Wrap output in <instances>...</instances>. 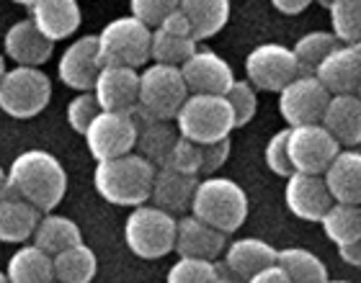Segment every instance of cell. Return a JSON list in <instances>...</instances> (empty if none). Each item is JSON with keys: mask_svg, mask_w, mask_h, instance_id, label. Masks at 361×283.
Wrapping results in <instances>:
<instances>
[{"mask_svg": "<svg viewBox=\"0 0 361 283\" xmlns=\"http://www.w3.org/2000/svg\"><path fill=\"white\" fill-rule=\"evenodd\" d=\"M6 196L31 203L39 214L54 211L68 194V170L47 149H26L6 170Z\"/></svg>", "mask_w": 361, "mask_h": 283, "instance_id": "obj_1", "label": "cell"}, {"mask_svg": "<svg viewBox=\"0 0 361 283\" xmlns=\"http://www.w3.org/2000/svg\"><path fill=\"white\" fill-rule=\"evenodd\" d=\"M248 209V194L243 191L238 180L225 178V175H207V178L196 180L194 196L188 203L191 216L209 224L212 229L222 232L227 237L245 224Z\"/></svg>", "mask_w": 361, "mask_h": 283, "instance_id": "obj_2", "label": "cell"}, {"mask_svg": "<svg viewBox=\"0 0 361 283\" xmlns=\"http://www.w3.org/2000/svg\"><path fill=\"white\" fill-rule=\"evenodd\" d=\"M152 178H155V165L147 163L137 152H129V155L96 163L93 188L106 203L135 209L150 201Z\"/></svg>", "mask_w": 361, "mask_h": 283, "instance_id": "obj_3", "label": "cell"}, {"mask_svg": "<svg viewBox=\"0 0 361 283\" xmlns=\"http://www.w3.org/2000/svg\"><path fill=\"white\" fill-rule=\"evenodd\" d=\"M173 127L178 137L194 142V144H212L230 137L235 129L233 111L227 106L225 96H199L188 93L183 106L178 108L173 119Z\"/></svg>", "mask_w": 361, "mask_h": 283, "instance_id": "obj_4", "label": "cell"}, {"mask_svg": "<svg viewBox=\"0 0 361 283\" xmlns=\"http://www.w3.org/2000/svg\"><path fill=\"white\" fill-rule=\"evenodd\" d=\"M150 34L142 21L135 15H119L96 34L98 60L101 65H119V68H142L150 60Z\"/></svg>", "mask_w": 361, "mask_h": 283, "instance_id": "obj_5", "label": "cell"}, {"mask_svg": "<svg viewBox=\"0 0 361 283\" xmlns=\"http://www.w3.org/2000/svg\"><path fill=\"white\" fill-rule=\"evenodd\" d=\"M124 239L137 258L160 260L168 253H173L176 216L152 206V203L135 206L124 224Z\"/></svg>", "mask_w": 361, "mask_h": 283, "instance_id": "obj_6", "label": "cell"}, {"mask_svg": "<svg viewBox=\"0 0 361 283\" xmlns=\"http://www.w3.org/2000/svg\"><path fill=\"white\" fill-rule=\"evenodd\" d=\"M52 80L39 68L6 70L0 80V111L11 119H34L49 106Z\"/></svg>", "mask_w": 361, "mask_h": 283, "instance_id": "obj_7", "label": "cell"}, {"mask_svg": "<svg viewBox=\"0 0 361 283\" xmlns=\"http://www.w3.org/2000/svg\"><path fill=\"white\" fill-rule=\"evenodd\" d=\"M188 98V88L180 70L173 65H158L152 62L140 73V98L137 111L160 121H173L183 101Z\"/></svg>", "mask_w": 361, "mask_h": 283, "instance_id": "obj_8", "label": "cell"}, {"mask_svg": "<svg viewBox=\"0 0 361 283\" xmlns=\"http://www.w3.org/2000/svg\"><path fill=\"white\" fill-rule=\"evenodd\" d=\"M341 152V144L323 129V124H305L289 127L286 137V155L292 172L305 175H323L331 160Z\"/></svg>", "mask_w": 361, "mask_h": 283, "instance_id": "obj_9", "label": "cell"}, {"mask_svg": "<svg viewBox=\"0 0 361 283\" xmlns=\"http://www.w3.org/2000/svg\"><path fill=\"white\" fill-rule=\"evenodd\" d=\"M85 147L93 155L96 163L101 160H114V157L135 152L137 142V124L132 113H114L98 111L96 119L90 121L83 132Z\"/></svg>", "mask_w": 361, "mask_h": 283, "instance_id": "obj_10", "label": "cell"}, {"mask_svg": "<svg viewBox=\"0 0 361 283\" xmlns=\"http://www.w3.org/2000/svg\"><path fill=\"white\" fill-rule=\"evenodd\" d=\"M297 75H300V70H297V62L292 57V49L276 44V42L258 44L245 57V80L256 90L279 93Z\"/></svg>", "mask_w": 361, "mask_h": 283, "instance_id": "obj_11", "label": "cell"}, {"mask_svg": "<svg viewBox=\"0 0 361 283\" xmlns=\"http://www.w3.org/2000/svg\"><path fill=\"white\" fill-rule=\"evenodd\" d=\"M328 101L331 93L312 75H297L292 82H286L279 90V113L286 121V127L320 124Z\"/></svg>", "mask_w": 361, "mask_h": 283, "instance_id": "obj_12", "label": "cell"}, {"mask_svg": "<svg viewBox=\"0 0 361 283\" xmlns=\"http://www.w3.org/2000/svg\"><path fill=\"white\" fill-rule=\"evenodd\" d=\"M178 70L188 93H199V96H225L230 85L238 80L230 62L222 60L212 49H196Z\"/></svg>", "mask_w": 361, "mask_h": 283, "instance_id": "obj_13", "label": "cell"}, {"mask_svg": "<svg viewBox=\"0 0 361 283\" xmlns=\"http://www.w3.org/2000/svg\"><path fill=\"white\" fill-rule=\"evenodd\" d=\"M93 98L101 111L135 113L140 98V73L119 65H104L93 82Z\"/></svg>", "mask_w": 361, "mask_h": 283, "instance_id": "obj_14", "label": "cell"}, {"mask_svg": "<svg viewBox=\"0 0 361 283\" xmlns=\"http://www.w3.org/2000/svg\"><path fill=\"white\" fill-rule=\"evenodd\" d=\"M331 96H359L361 85V46L338 44L312 73Z\"/></svg>", "mask_w": 361, "mask_h": 283, "instance_id": "obj_15", "label": "cell"}, {"mask_svg": "<svg viewBox=\"0 0 361 283\" xmlns=\"http://www.w3.org/2000/svg\"><path fill=\"white\" fill-rule=\"evenodd\" d=\"M101 68L104 65L98 60L96 34H88V37H78L75 42H70L68 49L62 52L60 62H57V77L62 85L85 93V90H93V82H96Z\"/></svg>", "mask_w": 361, "mask_h": 283, "instance_id": "obj_16", "label": "cell"}, {"mask_svg": "<svg viewBox=\"0 0 361 283\" xmlns=\"http://www.w3.org/2000/svg\"><path fill=\"white\" fill-rule=\"evenodd\" d=\"M227 247V234L212 229L209 224L199 222L196 216L183 214L176 219L173 253L178 258H194V260H219Z\"/></svg>", "mask_w": 361, "mask_h": 283, "instance_id": "obj_17", "label": "cell"}, {"mask_svg": "<svg viewBox=\"0 0 361 283\" xmlns=\"http://www.w3.org/2000/svg\"><path fill=\"white\" fill-rule=\"evenodd\" d=\"M284 203L302 222H320L333 206V199L323 183V175L292 172L284 186Z\"/></svg>", "mask_w": 361, "mask_h": 283, "instance_id": "obj_18", "label": "cell"}, {"mask_svg": "<svg viewBox=\"0 0 361 283\" xmlns=\"http://www.w3.org/2000/svg\"><path fill=\"white\" fill-rule=\"evenodd\" d=\"M274 263H276V247L269 245L266 239L240 237L227 242L219 265L225 268V273L230 278L245 283L250 276L261 273V270L274 265Z\"/></svg>", "mask_w": 361, "mask_h": 283, "instance_id": "obj_19", "label": "cell"}, {"mask_svg": "<svg viewBox=\"0 0 361 283\" xmlns=\"http://www.w3.org/2000/svg\"><path fill=\"white\" fill-rule=\"evenodd\" d=\"M29 21L54 44L75 34L83 21V11L78 0H34L29 6Z\"/></svg>", "mask_w": 361, "mask_h": 283, "instance_id": "obj_20", "label": "cell"}, {"mask_svg": "<svg viewBox=\"0 0 361 283\" xmlns=\"http://www.w3.org/2000/svg\"><path fill=\"white\" fill-rule=\"evenodd\" d=\"M3 52L18 68H42L54 52V44L37 31V26L23 18L16 21L3 37Z\"/></svg>", "mask_w": 361, "mask_h": 283, "instance_id": "obj_21", "label": "cell"}, {"mask_svg": "<svg viewBox=\"0 0 361 283\" xmlns=\"http://www.w3.org/2000/svg\"><path fill=\"white\" fill-rule=\"evenodd\" d=\"M323 183L333 203H361V155L359 149H341L323 172Z\"/></svg>", "mask_w": 361, "mask_h": 283, "instance_id": "obj_22", "label": "cell"}, {"mask_svg": "<svg viewBox=\"0 0 361 283\" xmlns=\"http://www.w3.org/2000/svg\"><path fill=\"white\" fill-rule=\"evenodd\" d=\"M323 129L338 142L341 149H356L361 142V101L359 96H331L320 119Z\"/></svg>", "mask_w": 361, "mask_h": 283, "instance_id": "obj_23", "label": "cell"}, {"mask_svg": "<svg viewBox=\"0 0 361 283\" xmlns=\"http://www.w3.org/2000/svg\"><path fill=\"white\" fill-rule=\"evenodd\" d=\"M196 175H183V172L168 170V168H155V178L150 188L152 206L168 211V214H183L191 203L196 188Z\"/></svg>", "mask_w": 361, "mask_h": 283, "instance_id": "obj_24", "label": "cell"}, {"mask_svg": "<svg viewBox=\"0 0 361 283\" xmlns=\"http://www.w3.org/2000/svg\"><path fill=\"white\" fill-rule=\"evenodd\" d=\"M132 119L137 124V142H135V149H140L137 155L145 157L147 163H152L155 168L166 163L168 152L173 147V142L178 139V132L171 121H160V119H150V116H145L142 111L132 113Z\"/></svg>", "mask_w": 361, "mask_h": 283, "instance_id": "obj_25", "label": "cell"}, {"mask_svg": "<svg viewBox=\"0 0 361 283\" xmlns=\"http://www.w3.org/2000/svg\"><path fill=\"white\" fill-rule=\"evenodd\" d=\"M178 11L191 26L196 44L217 37L230 21V0H178Z\"/></svg>", "mask_w": 361, "mask_h": 283, "instance_id": "obj_26", "label": "cell"}, {"mask_svg": "<svg viewBox=\"0 0 361 283\" xmlns=\"http://www.w3.org/2000/svg\"><path fill=\"white\" fill-rule=\"evenodd\" d=\"M80 242H83V232H80L78 222H73L65 214H54V211H47V214L39 216L37 229L31 234V245H37L49 258H54L57 253L73 245H80Z\"/></svg>", "mask_w": 361, "mask_h": 283, "instance_id": "obj_27", "label": "cell"}, {"mask_svg": "<svg viewBox=\"0 0 361 283\" xmlns=\"http://www.w3.org/2000/svg\"><path fill=\"white\" fill-rule=\"evenodd\" d=\"M39 211L16 196L0 194V242L23 245L29 242L39 224Z\"/></svg>", "mask_w": 361, "mask_h": 283, "instance_id": "obj_28", "label": "cell"}, {"mask_svg": "<svg viewBox=\"0 0 361 283\" xmlns=\"http://www.w3.org/2000/svg\"><path fill=\"white\" fill-rule=\"evenodd\" d=\"M8 283H54L52 258L37 245H21L6 265Z\"/></svg>", "mask_w": 361, "mask_h": 283, "instance_id": "obj_29", "label": "cell"}, {"mask_svg": "<svg viewBox=\"0 0 361 283\" xmlns=\"http://www.w3.org/2000/svg\"><path fill=\"white\" fill-rule=\"evenodd\" d=\"M54 283H90L98 273V258L85 242L62 250L52 258Z\"/></svg>", "mask_w": 361, "mask_h": 283, "instance_id": "obj_30", "label": "cell"}, {"mask_svg": "<svg viewBox=\"0 0 361 283\" xmlns=\"http://www.w3.org/2000/svg\"><path fill=\"white\" fill-rule=\"evenodd\" d=\"M276 265L292 283H325L328 268L312 250L305 247H284L276 250Z\"/></svg>", "mask_w": 361, "mask_h": 283, "instance_id": "obj_31", "label": "cell"}, {"mask_svg": "<svg viewBox=\"0 0 361 283\" xmlns=\"http://www.w3.org/2000/svg\"><path fill=\"white\" fill-rule=\"evenodd\" d=\"M199 49L194 37L178 34V31H168L163 26H155L150 34V60L158 65H173L180 68L191 54Z\"/></svg>", "mask_w": 361, "mask_h": 283, "instance_id": "obj_32", "label": "cell"}, {"mask_svg": "<svg viewBox=\"0 0 361 283\" xmlns=\"http://www.w3.org/2000/svg\"><path fill=\"white\" fill-rule=\"evenodd\" d=\"M320 224H323L325 237L331 239L336 247L361 239V209L359 206H351V203H333L331 209L323 214Z\"/></svg>", "mask_w": 361, "mask_h": 283, "instance_id": "obj_33", "label": "cell"}, {"mask_svg": "<svg viewBox=\"0 0 361 283\" xmlns=\"http://www.w3.org/2000/svg\"><path fill=\"white\" fill-rule=\"evenodd\" d=\"M336 46H338V42H336V37H333L331 31H310V34L297 39V44L289 46V49H292V57H294V62H297L300 75H312L317 65H320Z\"/></svg>", "mask_w": 361, "mask_h": 283, "instance_id": "obj_34", "label": "cell"}, {"mask_svg": "<svg viewBox=\"0 0 361 283\" xmlns=\"http://www.w3.org/2000/svg\"><path fill=\"white\" fill-rule=\"evenodd\" d=\"M331 34L338 44H359L361 39V0H328Z\"/></svg>", "mask_w": 361, "mask_h": 283, "instance_id": "obj_35", "label": "cell"}, {"mask_svg": "<svg viewBox=\"0 0 361 283\" xmlns=\"http://www.w3.org/2000/svg\"><path fill=\"white\" fill-rule=\"evenodd\" d=\"M230 276L217 260H194V258H178L171 265L166 283H225ZM235 281V278H233Z\"/></svg>", "mask_w": 361, "mask_h": 283, "instance_id": "obj_36", "label": "cell"}, {"mask_svg": "<svg viewBox=\"0 0 361 283\" xmlns=\"http://www.w3.org/2000/svg\"><path fill=\"white\" fill-rule=\"evenodd\" d=\"M225 101L230 106V111H233L235 129H240L253 121V116L258 111V90L248 80H235L230 85V90L225 93Z\"/></svg>", "mask_w": 361, "mask_h": 283, "instance_id": "obj_37", "label": "cell"}, {"mask_svg": "<svg viewBox=\"0 0 361 283\" xmlns=\"http://www.w3.org/2000/svg\"><path fill=\"white\" fill-rule=\"evenodd\" d=\"M160 168H168V170H176V172H183V175H196L199 178V168H202V147L194 144V142L178 139L173 142V147L168 152L166 163L160 165Z\"/></svg>", "mask_w": 361, "mask_h": 283, "instance_id": "obj_38", "label": "cell"}, {"mask_svg": "<svg viewBox=\"0 0 361 283\" xmlns=\"http://www.w3.org/2000/svg\"><path fill=\"white\" fill-rule=\"evenodd\" d=\"M173 11H178V0H129V15L142 21L147 29L160 26Z\"/></svg>", "mask_w": 361, "mask_h": 283, "instance_id": "obj_39", "label": "cell"}, {"mask_svg": "<svg viewBox=\"0 0 361 283\" xmlns=\"http://www.w3.org/2000/svg\"><path fill=\"white\" fill-rule=\"evenodd\" d=\"M101 111L96 103V98H93V93L90 90H85V93H78L73 101L68 103V124L73 132H78V134H83L85 129H88V124L93 119H96V113Z\"/></svg>", "mask_w": 361, "mask_h": 283, "instance_id": "obj_40", "label": "cell"}, {"mask_svg": "<svg viewBox=\"0 0 361 283\" xmlns=\"http://www.w3.org/2000/svg\"><path fill=\"white\" fill-rule=\"evenodd\" d=\"M286 137H289V127L279 129L276 134L271 137L266 144L264 160L269 165V170L279 178H289L292 175V165H289V155H286Z\"/></svg>", "mask_w": 361, "mask_h": 283, "instance_id": "obj_41", "label": "cell"}, {"mask_svg": "<svg viewBox=\"0 0 361 283\" xmlns=\"http://www.w3.org/2000/svg\"><path fill=\"white\" fill-rule=\"evenodd\" d=\"M230 149H233V142L230 137L219 142H212V144H202V168H199V175H217V170L227 163L230 157Z\"/></svg>", "mask_w": 361, "mask_h": 283, "instance_id": "obj_42", "label": "cell"}, {"mask_svg": "<svg viewBox=\"0 0 361 283\" xmlns=\"http://www.w3.org/2000/svg\"><path fill=\"white\" fill-rule=\"evenodd\" d=\"M245 283H292V281H289L284 270H281V268L276 265V263H274V265L264 268L261 273H256V276H250Z\"/></svg>", "mask_w": 361, "mask_h": 283, "instance_id": "obj_43", "label": "cell"}, {"mask_svg": "<svg viewBox=\"0 0 361 283\" xmlns=\"http://www.w3.org/2000/svg\"><path fill=\"white\" fill-rule=\"evenodd\" d=\"M338 258L351 268H359L361 265V239L356 242H346V245H338Z\"/></svg>", "mask_w": 361, "mask_h": 283, "instance_id": "obj_44", "label": "cell"}, {"mask_svg": "<svg viewBox=\"0 0 361 283\" xmlns=\"http://www.w3.org/2000/svg\"><path fill=\"white\" fill-rule=\"evenodd\" d=\"M312 0H271V6L276 8L279 13L284 15H297L302 11H307Z\"/></svg>", "mask_w": 361, "mask_h": 283, "instance_id": "obj_45", "label": "cell"}, {"mask_svg": "<svg viewBox=\"0 0 361 283\" xmlns=\"http://www.w3.org/2000/svg\"><path fill=\"white\" fill-rule=\"evenodd\" d=\"M160 26H163V29H168V31H178V34H188V37H191V26H188V21L183 18V13H180V11H173L168 18H163V23H160Z\"/></svg>", "mask_w": 361, "mask_h": 283, "instance_id": "obj_46", "label": "cell"}, {"mask_svg": "<svg viewBox=\"0 0 361 283\" xmlns=\"http://www.w3.org/2000/svg\"><path fill=\"white\" fill-rule=\"evenodd\" d=\"M3 188H6V168L0 165V194H3Z\"/></svg>", "mask_w": 361, "mask_h": 283, "instance_id": "obj_47", "label": "cell"}, {"mask_svg": "<svg viewBox=\"0 0 361 283\" xmlns=\"http://www.w3.org/2000/svg\"><path fill=\"white\" fill-rule=\"evenodd\" d=\"M3 75H6V57L0 54V80H3Z\"/></svg>", "mask_w": 361, "mask_h": 283, "instance_id": "obj_48", "label": "cell"}, {"mask_svg": "<svg viewBox=\"0 0 361 283\" xmlns=\"http://www.w3.org/2000/svg\"><path fill=\"white\" fill-rule=\"evenodd\" d=\"M11 3H16V6H26V8H29L31 3H34V0H11Z\"/></svg>", "mask_w": 361, "mask_h": 283, "instance_id": "obj_49", "label": "cell"}, {"mask_svg": "<svg viewBox=\"0 0 361 283\" xmlns=\"http://www.w3.org/2000/svg\"><path fill=\"white\" fill-rule=\"evenodd\" d=\"M0 283H8V278H6V270H0Z\"/></svg>", "mask_w": 361, "mask_h": 283, "instance_id": "obj_50", "label": "cell"}, {"mask_svg": "<svg viewBox=\"0 0 361 283\" xmlns=\"http://www.w3.org/2000/svg\"><path fill=\"white\" fill-rule=\"evenodd\" d=\"M325 283H351V281H331V278H328Z\"/></svg>", "mask_w": 361, "mask_h": 283, "instance_id": "obj_51", "label": "cell"}, {"mask_svg": "<svg viewBox=\"0 0 361 283\" xmlns=\"http://www.w3.org/2000/svg\"><path fill=\"white\" fill-rule=\"evenodd\" d=\"M225 283H240V281H233V278H230V281H225Z\"/></svg>", "mask_w": 361, "mask_h": 283, "instance_id": "obj_52", "label": "cell"}, {"mask_svg": "<svg viewBox=\"0 0 361 283\" xmlns=\"http://www.w3.org/2000/svg\"><path fill=\"white\" fill-rule=\"evenodd\" d=\"M320 3H323V6H325V3H328V0H320Z\"/></svg>", "mask_w": 361, "mask_h": 283, "instance_id": "obj_53", "label": "cell"}]
</instances>
